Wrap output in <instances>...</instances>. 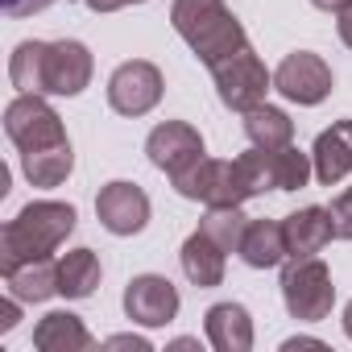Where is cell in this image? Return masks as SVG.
<instances>
[{
    "mask_svg": "<svg viewBox=\"0 0 352 352\" xmlns=\"http://www.w3.org/2000/svg\"><path fill=\"white\" fill-rule=\"evenodd\" d=\"M170 183L183 199H195V204H208V208H241L245 199H253L245 179H241V166L208 157V153L199 162H191L187 170H179Z\"/></svg>",
    "mask_w": 352,
    "mask_h": 352,
    "instance_id": "4",
    "label": "cell"
},
{
    "mask_svg": "<svg viewBox=\"0 0 352 352\" xmlns=\"http://www.w3.org/2000/svg\"><path fill=\"white\" fill-rule=\"evenodd\" d=\"M5 133L9 141L30 153V149H46V145H63L67 141V129H63V116L46 104V96L38 91H21L9 108H5Z\"/></svg>",
    "mask_w": 352,
    "mask_h": 352,
    "instance_id": "7",
    "label": "cell"
},
{
    "mask_svg": "<svg viewBox=\"0 0 352 352\" xmlns=\"http://www.w3.org/2000/svg\"><path fill=\"white\" fill-rule=\"evenodd\" d=\"M327 216H331V232H336V241H352V187L340 191V195L331 199Z\"/></svg>",
    "mask_w": 352,
    "mask_h": 352,
    "instance_id": "26",
    "label": "cell"
},
{
    "mask_svg": "<svg viewBox=\"0 0 352 352\" xmlns=\"http://www.w3.org/2000/svg\"><path fill=\"white\" fill-rule=\"evenodd\" d=\"M282 348L294 352V348H327V344H323V340H311V336H294V340H286Z\"/></svg>",
    "mask_w": 352,
    "mask_h": 352,
    "instance_id": "32",
    "label": "cell"
},
{
    "mask_svg": "<svg viewBox=\"0 0 352 352\" xmlns=\"http://www.w3.org/2000/svg\"><path fill=\"white\" fill-rule=\"evenodd\" d=\"M241 257H245V265H253V270H274V265H282L290 253H286V232H282V224L278 220H249V228H245V241H241Z\"/></svg>",
    "mask_w": 352,
    "mask_h": 352,
    "instance_id": "18",
    "label": "cell"
},
{
    "mask_svg": "<svg viewBox=\"0 0 352 352\" xmlns=\"http://www.w3.org/2000/svg\"><path fill=\"white\" fill-rule=\"evenodd\" d=\"M124 315L141 327H166L179 315V290L162 274H137L124 286Z\"/></svg>",
    "mask_w": 352,
    "mask_h": 352,
    "instance_id": "10",
    "label": "cell"
},
{
    "mask_svg": "<svg viewBox=\"0 0 352 352\" xmlns=\"http://www.w3.org/2000/svg\"><path fill=\"white\" fill-rule=\"evenodd\" d=\"M282 232H286V253L290 257H319V249L327 241H336L327 208H298V212H290L282 220Z\"/></svg>",
    "mask_w": 352,
    "mask_h": 352,
    "instance_id": "15",
    "label": "cell"
},
{
    "mask_svg": "<svg viewBox=\"0 0 352 352\" xmlns=\"http://www.w3.org/2000/svg\"><path fill=\"white\" fill-rule=\"evenodd\" d=\"M162 91H166V79L145 58L120 63L112 71V79H108V104L120 116H145V112H153L162 104Z\"/></svg>",
    "mask_w": 352,
    "mask_h": 352,
    "instance_id": "8",
    "label": "cell"
},
{
    "mask_svg": "<svg viewBox=\"0 0 352 352\" xmlns=\"http://www.w3.org/2000/svg\"><path fill=\"white\" fill-rule=\"evenodd\" d=\"M75 220H79L75 208L58 199H38L21 208L17 220H9L5 232H0V274H9L25 261H38V257H54L63 241L75 232Z\"/></svg>",
    "mask_w": 352,
    "mask_h": 352,
    "instance_id": "2",
    "label": "cell"
},
{
    "mask_svg": "<svg viewBox=\"0 0 352 352\" xmlns=\"http://www.w3.org/2000/svg\"><path fill=\"white\" fill-rule=\"evenodd\" d=\"M96 216L112 236H137L149 224V195L137 183L116 179L96 195Z\"/></svg>",
    "mask_w": 352,
    "mask_h": 352,
    "instance_id": "11",
    "label": "cell"
},
{
    "mask_svg": "<svg viewBox=\"0 0 352 352\" xmlns=\"http://www.w3.org/2000/svg\"><path fill=\"white\" fill-rule=\"evenodd\" d=\"M344 331H348V340H352V302L344 307Z\"/></svg>",
    "mask_w": 352,
    "mask_h": 352,
    "instance_id": "34",
    "label": "cell"
},
{
    "mask_svg": "<svg viewBox=\"0 0 352 352\" xmlns=\"http://www.w3.org/2000/svg\"><path fill=\"white\" fill-rule=\"evenodd\" d=\"M311 162H315V179L323 187H336L340 179L352 174V120H336L331 129H323L311 145Z\"/></svg>",
    "mask_w": 352,
    "mask_h": 352,
    "instance_id": "13",
    "label": "cell"
},
{
    "mask_svg": "<svg viewBox=\"0 0 352 352\" xmlns=\"http://www.w3.org/2000/svg\"><path fill=\"white\" fill-rule=\"evenodd\" d=\"M91 13H116V9H129V5H145V0H83Z\"/></svg>",
    "mask_w": 352,
    "mask_h": 352,
    "instance_id": "29",
    "label": "cell"
},
{
    "mask_svg": "<svg viewBox=\"0 0 352 352\" xmlns=\"http://www.w3.org/2000/svg\"><path fill=\"white\" fill-rule=\"evenodd\" d=\"M100 278H104V270L91 249H71L58 261V294H67V298H91Z\"/></svg>",
    "mask_w": 352,
    "mask_h": 352,
    "instance_id": "21",
    "label": "cell"
},
{
    "mask_svg": "<svg viewBox=\"0 0 352 352\" xmlns=\"http://www.w3.org/2000/svg\"><path fill=\"white\" fill-rule=\"evenodd\" d=\"M96 340L91 331L83 327L79 315L71 311H50L38 327H34V348L38 352H87Z\"/></svg>",
    "mask_w": 352,
    "mask_h": 352,
    "instance_id": "17",
    "label": "cell"
},
{
    "mask_svg": "<svg viewBox=\"0 0 352 352\" xmlns=\"http://www.w3.org/2000/svg\"><path fill=\"white\" fill-rule=\"evenodd\" d=\"M108 348H133V352H149V340H141V336H112V340H108Z\"/></svg>",
    "mask_w": 352,
    "mask_h": 352,
    "instance_id": "30",
    "label": "cell"
},
{
    "mask_svg": "<svg viewBox=\"0 0 352 352\" xmlns=\"http://www.w3.org/2000/svg\"><path fill=\"white\" fill-rule=\"evenodd\" d=\"M270 162H274V187L278 191H302L315 174V162L311 153H302L298 145H282V149H270Z\"/></svg>",
    "mask_w": 352,
    "mask_h": 352,
    "instance_id": "23",
    "label": "cell"
},
{
    "mask_svg": "<svg viewBox=\"0 0 352 352\" xmlns=\"http://www.w3.org/2000/svg\"><path fill=\"white\" fill-rule=\"evenodd\" d=\"M179 261H183V274H187L199 290H212V286H220V282H224V261H228V253H224V249L204 232V228H195V232L187 236V245H183Z\"/></svg>",
    "mask_w": 352,
    "mask_h": 352,
    "instance_id": "16",
    "label": "cell"
},
{
    "mask_svg": "<svg viewBox=\"0 0 352 352\" xmlns=\"http://www.w3.org/2000/svg\"><path fill=\"white\" fill-rule=\"evenodd\" d=\"M331 87H336L331 67H327L319 54H311V50L286 54L282 67L274 71V91H282L290 104H302V108L323 104V100L331 96Z\"/></svg>",
    "mask_w": 352,
    "mask_h": 352,
    "instance_id": "9",
    "label": "cell"
},
{
    "mask_svg": "<svg viewBox=\"0 0 352 352\" xmlns=\"http://www.w3.org/2000/svg\"><path fill=\"white\" fill-rule=\"evenodd\" d=\"M170 21L179 30V38L195 50V58L204 67L236 54L241 46H249L245 25L236 21V13L224 0H174L170 5Z\"/></svg>",
    "mask_w": 352,
    "mask_h": 352,
    "instance_id": "3",
    "label": "cell"
},
{
    "mask_svg": "<svg viewBox=\"0 0 352 352\" xmlns=\"http://www.w3.org/2000/svg\"><path fill=\"white\" fill-rule=\"evenodd\" d=\"M199 228H204L224 253H241V241H245L249 216H245L241 208H208V216L199 220Z\"/></svg>",
    "mask_w": 352,
    "mask_h": 352,
    "instance_id": "24",
    "label": "cell"
},
{
    "mask_svg": "<svg viewBox=\"0 0 352 352\" xmlns=\"http://www.w3.org/2000/svg\"><path fill=\"white\" fill-rule=\"evenodd\" d=\"M91 50L75 38L63 42H21L9 58V79L17 91L38 96H79L91 83Z\"/></svg>",
    "mask_w": 352,
    "mask_h": 352,
    "instance_id": "1",
    "label": "cell"
},
{
    "mask_svg": "<svg viewBox=\"0 0 352 352\" xmlns=\"http://www.w3.org/2000/svg\"><path fill=\"white\" fill-rule=\"evenodd\" d=\"M245 133L261 149H282V145L294 141V120L274 104H257V108L245 112Z\"/></svg>",
    "mask_w": 352,
    "mask_h": 352,
    "instance_id": "22",
    "label": "cell"
},
{
    "mask_svg": "<svg viewBox=\"0 0 352 352\" xmlns=\"http://www.w3.org/2000/svg\"><path fill=\"white\" fill-rule=\"evenodd\" d=\"M145 153H149V162H153L157 170H166L170 179H174L179 170H187L191 162L204 157V137H199V129L187 124V120H162V124L145 137Z\"/></svg>",
    "mask_w": 352,
    "mask_h": 352,
    "instance_id": "12",
    "label": "cell"
},
{
    "mask_svg": "<svg viewBox=\"0 0 352 352\" xmlns=\"http://www.w3.org/2000/svg\"><path fill=\"white\" fill-rule=\"evenodd\" d=\"M282 302H286L290 319H302V323L327 319L331 302H336L331 270L319 257H290V265L282 270Z\"/></svg>",
    "mask_w": 352,
    "mask_h": 352,
    "instance_id": "5",
    "label": "cell"
},
{
    "mask_svg": "<svg viewBox=\"0 0 352 352\" xmlns=\"http://www.w3.org/2000/svg\"><path fill=\"white\" fill-rule=\"evenodd\" d=\"M5 282H9V294H17L21 302H46L58 294V261L54 257L25 261V265L9 270Z\"/></svg>",
    "mask_w": 352,
    "mask_h": 352,
    "instance_id": "19",
    "label": "cell"
},
{
    "mask_svg": "<svg viewBox=\"0 0 352 352\" xmlns=\"http://www.w3.org/2000/svg\"><path fill=\"white\" fill-rule=\"evenodd\" d=\"M315 9H323V13H340V9H348L352 0H311Z\"/></svg>",
    "mask_w": 352,
    "mask_h": 352,
    "instance_id": "33",
    "label": "cell"
},
{
    "mask_svg": "<svg viewBox=\"0 0 352 352\" xmlns=\"http://www.w3.org/2000/svg\"><path fill=\"white\" fill-rule=\"evenodd\" d=\"M208 71H212V79H216V91H220L224 108H232V112H249V108L265 104V91L274 87V75H270L265 63L253 54V46H241L236 54L212 63Z\"/></svg>",
    "mask_w": 352,
    "mask_h": 352,
    "instance_id": "6",
    "label": "cell"
},
{
    "mask_svg": "<svg viewBox=\"0 0 352 352\" xmlns=\"http://www.w3.org/2000/svg\"><path fill=\"white\" fill-rule=\"evenodd\" d=\"M336 30H340V42L352 50V5H348V9H340V21H336Z\"/></svg>",
    "mask_w": 352,
    "mask_h": 352,
    "instance_id": "31",
    "label": "cell"
},
{
    "mask_svg": "<svg viewBox=\"0 0 352 352\" xmlns=\"http://www.w3.org/2000/svg\"><path fill=\"white\" fill-rule=\"evenodd\" d=\"M208 344L216 352H249L253 348V319L241 302H216L204 315Z\"/></svg>",
    "mask_w": 352,
    "mask_h": 352,
    "instance_id": "14",
    "label": "cell"
},
{
    "mask_svg": "<svg viewBox=\"0 0 352 352\" xmlns=\"http://www.w3.org/2000/svg\"><path fill=\"white\" fill-rule=\"evenodd\" d=\"M236 166H241V179H245L249 195H265V191H278V187H274V162H270V149L253 145L249 153H241V157H236Z\"/></svg>",
    "mask_w": 352,
    "mask_h": 352,
    "instance_id": "25",
    "label": "cell"
},
{
    "mask_svg": "<svg viewBox=\"0 0 352 352\" xmlns=\"http://www.w3.org/2000/svg\"><path fill=\"white\" fill-rule=\"evenodd\" d=\"M17 302H21L17 294H9L5 302H0V331H13L17 327V319H21V307Z\"/></svg>",
    "mask_w": 352,
    "mask_h": 352,
    "instance_id": "28",
    "label": "cell"
},
{
    "mask_svg": "<svg viewBox=\"0 0 352 352\" xmlns=\"http://www.w3.org/2000/svg\"><path fill=\"white\" fill-rule=\"evenodd\" d=\"M0 5H5V13H9V17H34V13L50 9L54 0H0Z\"/></svg>",
    "mask_w": 352,
    "mask_h": 352,
    "instance_id": "27",
    "label": "cell"
},
{
    "mask_svg": "<svg viewBox=\"0 0 352 352\" xmlns=\"http://www.w3.org/2000/svg\"><path fill=\"white\" fill-rule=\"evenodd\" d=\"M21 170H25V179H30L34 187H58V183H67V174L75 170V153H71V141L21 153Z\"/></svg>",
    "mask_w": 352,
    "mask_h": 352,
    "instance_id": "20",
    "label": "cell"
}]
</instances>
